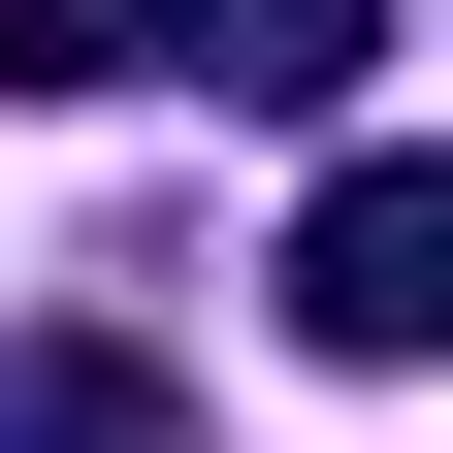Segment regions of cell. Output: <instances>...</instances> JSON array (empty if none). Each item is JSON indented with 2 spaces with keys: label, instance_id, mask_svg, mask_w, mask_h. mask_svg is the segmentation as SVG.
<instances>
[{
  "label": "cell",
  "instance_id": "obj_1",
  "mask_svg": "<svg viewBox=\"0 0 453 453\" xmlns=\"http://www.w3.org/2000/svg\"><path fill=\"white\" fill-rule=\"evenodd\" d=\"M292 357H453V162L421 130H357V162H324V226H292Z\"/></svg>",
  "mask_w": 453,
  "mask_h": 453
},
{
  "label": "cell",
  "instance_id": "obj_2",
  "mask_svg": "<svg viewBox=\"0 0 453 453\" xmlns=\"http://www.w3.org/2000/svg\"><path fill=\"white\" fill-rule=\"evenodd\" d=\"M162 65L259 97V130H357V97H388V0H162Z\"/></svg>",
  "mask_w": 453,
  "mask_h": 453
},
{
  "label": "cell",
  "instance_id": "obj_3",
  "mask_svg": "<svg viewBox=\"0 0 453 453\" xmlns=\"http://www.w3.org/2000/svg\"><path fill=\"white\" fill-rule=\"evenodd\" d=\"M0 453H195V388L130 324H0Z\"/></svg>",
  "mask_w": 453,
  "mask_h": 453
},
{
  "label": "cell",
  "instance_id": "obj_4",
  "mask_svg": "<svg viewBox=\"0 0 453 453\" xmlns=\"http://www.w3.org/2000/svg\"><path fill=\"white\" fill-rule=\"evenodd\" d=\"M162 65V0H0V97H130Z\"/></svg>",
  "mask_w": 453,
  "mask_h": 453
}]
</instances>
